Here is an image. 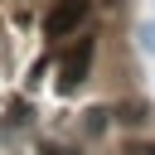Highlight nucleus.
<instances>
[{
	"instance_id": "nucleus-1",
	"label": "nucleus",
	"mask_w": 155,
	"mask_h": 155,
	"mask_svg": "<svg viewBox=\"0 0 155 155\" xmlns=\"http://www.w3.org/2000/svg\"><path fill=\"white\" fill-rule=\"evenodd\" d=\"M87 63H92V39H73V48L63 53V68H58V92H78L87 78Z\"/></svg>"
},
{
	"instance_id": "nucleus-2",
	"label": "nucleus",
	"mask_w": 155,
	"mask_h": 155,
	"mask_svg": "<svg viewBox=\"0 0 155 155\" xmlns=\"http://www.w3.org/2000/svg\"><path fill=\"white\" fill-rule=\"evenodd\" d=\"M87 15H92V0H58L44 29H48V39H68V34H73Z\"/></svg>"
},
{
	"instance_id": "nucleus-3",
	"label": "nucleus",
	"mask_w": 155,
	"mask_h": 155,
	"mask_svg": "<svg viewBox=\"0 0 155 155\" xmlns=\"http://www.w3.org/2000/svg\"><path fill=\"white\" fill-rule=\"evenodd\" d=\"M107 121H111V111H102V107H92V111L82 116V126H87L92 136H102V131H107Z\"/></svg>"
},
{
	"instance_id": "nucleus-4",
	"label": "nucleus",
	"mask_w": 155,
	"mask_h": 155,
	"mask_svg": "<svg viewBox=\"0 0 155 155\" xmlns=\"http://www.w3.org/2000/svg\"><path fill=\"white\" fill-rule=\"evenodd\" d=\"M10 121H15V126H29V107L15 102V107H10Z\"/></svg>"
},
{
	"instance_id": "nucleus-5",
	"label": "nucleus",
	"mask_w": 155,
	"mask_h": 155,
	"mask_svg": "<svg viewBox=\"0 0 155 155\" xmlns=\"http://www.w3.org/2000/svg\"><path fill=\"white\" fill-rule=\"evenodd\" d=\"M126 155H155V145H150V140H145V145H136V140H131V145H126Z\"/></svg>"
}]
</instances>
